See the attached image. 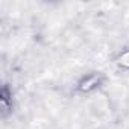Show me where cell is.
Segmentation results:
<instances>
[{"label":"cell","instance_id":"6da1fadb","mask_svg":"<svg viewBox=\"0 0 129 129\" xmlns=\"http://www.w3.org/2000/svg\"><path fill=\"white\" fill-rule=\"evenodd\" d=\"M106 82V76L102 72H90L81 76L76 82V91L81 94H91L102 88Z\"/></svg>","mask_w":129,"mask_h":129},{"label":"cell","instance_id":"3957f363","mask_svg":"<svg viewBox=\"0 0 129 129\" xmlns=\"http://www.w3.org/2000/svg\"><path fill=\"white\" fill-rule=\"evenodd\" d=\"M115 66L118 70L129 72V47L123 49L117 56H115Z\"/></svg>","mask_w":129,"mask_h":129},{"label":"cell","instance_id":"7a4b0ae2","mask_svg":"<svg viewBox=\"0 0 129 129\" xmlns=\"http://www.w3.org/2000/svg\"><path fill=\"white\" fill-rule=\"evenodd\" d=\"M0 106H2V115L6 117L12 112L14 102H12V90L5 84L0 90Z\"/></svg>","mask_w":129,"mask_h":129}]
</instances>
